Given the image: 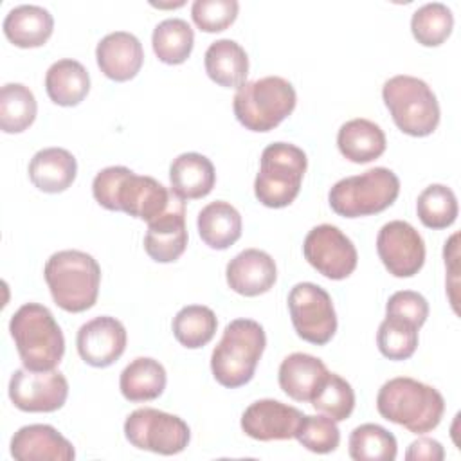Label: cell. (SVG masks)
<instances>
[{
	"label": "cell",
	"mask_w": 461,
	"mask_h": 461,
	"mask_svg": "<svg viewBox=\"0 0 461 461\" xmlns=\"http://www.w3.org/2000/svg\"><path fill=\"white\" fill-rule=\"evenodd\" d=\"M92 193L104 209L122 211L146 223H151L182 200L153 176L135 175L124 166L101 169L92 182Z\"/></svg>",
	"instance_id": "obj_1"
},
{
	"label": "cell",
	"mask_w": 461,
	"mask_h": 461,
	"mask_svg": "<svg viewBox=\"0 0 461 461\" xmlns=\"http://www.w3.org/2000/svg\"><path fill=\"white\" fill-rule=\"evenodd\" d=\"M171 191L182 200L207 196L216 182L212 162L202 153H182L169 166Z\"/></svg>",
	"instance_id": "obj_23"
},
{
	"label": "cell",
	"mask_w": 461,
	"mask_h": 461,
	"mask_svg": "<svg viewBox=\"0 0 461 461\" xmlns=\"http://www.w3.org/2000/svg\"><path fill=\"white\" fill-rule=\"evenodd\" d=\"M306 166V153L295 144H268L261 153L259 173L254 180L256 198L272 209L290 205L299 194Z\"/></svg>",
	"instance_id": "obj_7"
},
{
	"label": "cell",
	"mask_w": 461,
	"mask_h": 461,
	"mask_svg": "<svg viewBox=\"0 0 461 461\" xmlns=\"http://www.w3.org/2000/svg\"><path fill=\"white\" fill-rule=\"evenodd\" d=\"M54 303L70 313L92 308L97 301L101 268L99 263L83 250L54 252L43 268Z\"/></svg>",
	"instance_id": "obj_4"
},
{
	"label": "cell",
	"mask_w": 461,
	"mask_h": 461,
	"mask_svg": "<svg viewBox=\"0 0 461 461\" xmlns=\"http://www.w3.org/2000/svg\"><path fill=\"white\" fill-rule=\"evenodd\" d=\"M384 130L369 119H351L344 122L337 133V146L340 153L355 162L366 164L378 158L385 151Z\"/></svg>",
	"instance_id": "obj_25"
},
{
	"label": "cell",
	"mask_w": 461,
	"mask_h": 461,
	"mask_svg": "<svg viewBox=\"0 0 461 461\" xmlns=\"http://www.w3.org/2000/svg\"><path fill=\"white\" fill-rule=\"evenodd\" d=\"M95 59L106 77L113 81H128L140 70L144 50L135 34L115 31L97 43Z\"/></svg>",
	"instance_id": "obj_20"
},
{
	"label": "cell",
	"mask_w": 461,
	"mask_h": 461,
	"mask_svg": "<svg viewBox=\"0 0 461 461\" xmlns=\"http://www.w3.org/2000/svg\"><path fill=\"white\" fill-rule=\"evenodd\" d=\"M68 396V382L63 373L16 369L9 380V398L23 412H54Z\"/></svg>",
	"instance_id": "obj_13"
},
{
	"label": "cell",
	"mask_w": 461,
	"mask_h": 461,
	"mask_svg": "<svg viewBox=\"0 0 461 461\" xmlns=\"http://www.w3.org/2000/svg\"><path fill=\"white\" fill-rule=\"evenodd\" d=\"M76 344L79 357L88 366L108 367L126 349V330L115 317L101 315L79 328Z\"/></svg>",
	"instance_id": "obj_15"
},
{
	"label": "cell",
	"mask_w": 461,
	"mask_h": 461,
	"mask_svg": "<svg viewBox=\"0 0 461 461\" xmlns=\"http://www.w3.org/2000/svg\"><path fill=\"white\" fill-rule=\"evenodd\" d=\"M11 456L18 461H72V443L54 427L34 423L18 429L11 439Z\"/></svg>",
	"instance_id": "obj_17"
},
{
	"label": "cell",
	"mask_w": 461,
	"mask_h": 461,
	"mask_svg": "<svg viewBox=\"0 0 461 461\" xmlns=\"http://www.w3.org/2000/svg\"><path fill=\"white\" fill-rule=\"evenodd\" d=\"M297 94L292 83L279 76L245 81L234 94V115L250 131H270L295 108Z\"/></svg>",
	"instance_id": "obj_6"
},
{
	"label": "cell",
	"mask_w": 461,
	"mask_h": 461,
	"mask_svg": "<svg viewBox=\"0 0 461 461\" xmlns=\"http://www.w3.org/2000/svg\"><path fill=\"white\" fill-rule=\"evenodd\" d=\"M216 326L218 319L211 308L202 304H189L175 315L173 335L182 346L196 349L211 342L216 333Z\"/></svg>",
	"instance_id": "obj_32"
},
{
	"label": "cell",
	"mask_w": 461,
	"mask_h": 461,
	"mask_svg": "<svg viewBox=\"0 0 461 461\" xmlns=\"http://www.w3.org/2000/svg\"><path fill=\"white\" fill-rule=\"evenodd\" d=\"M38 104L29 86L5 83L0 88V128L5 133H20L36 119Z\"/></svg>",
	"instance_id": "obj_31"
},
{
	"label": "cell",
	"mask_w": 461,
	"mask_h": 461,
	"mask_svg": "<svg viewBox=\"0 0 461 461\" xmlns=\"http://www.w3.org/2000/svg\"><path fill=\"white\" fill-rule=\"evenodd\" d=\"M385 313L387 317L402 319L420 330L429 317V303L418 292L400 290L389 297L385 304Z\"/></svg>",
	"instance_id": "obj_40"
},
{
	"label": "cell",
	"mask_w": 461,
	"mask_h": 461,
	"mask_svg": "<svg viewBox=\"0 0 461 461\" xmlns=\"http://www.w3.org/2000/svg\"><path fill=\"white\" fill-rule=\"evenodd\" d=\"M166 382V369L158 360L139 357L122 369L119 387L128 402H149L164 393Z\"/></svg>",
	"instance_id": "obj_29"
},
{
	"label": "cell",
	"mask_w": 461,
	"mask_h": 461,
	"mask_svg": "<svg viewBox=\"0 0 461 461\" xmlns=\"http://www.w3.org/2000/svg\"><path fill=\"white\" fill-rule=\"evenodd\" d=\"M187 247L185 229V205L178 200L167 212L148 223L144 236L146 254L158 263L176 261Z\"/></svg>",
	"instance_id": "obj_19"
},
{
	"label": "cell",
	"mask_w": 461,
	"mask_h": 461,
	"mask_svg": "<svg viewBox=\"0 0 461 461\" xmlns=\"http://www.w3.org/2000/svg\"><path fill=\"white\" fill-rule=\"evenodd\" d=\"M376 344L389 360H407L418 348V328L394 317H385L378 326Z\"/></svg>",
	"instance_id": "obj_37"
},
{
	"label": "cell",
	"mask_w": 461,
	"mask_h": 461,
	"mask_svg": "<svg viewBox=\"0 0 461 461\" xmlns=\"http://www.w3.org/2000/svg\"><path fill=\"white\" fill-rule=\"evenodd\" d=\"M443 457L445 450L441 443L432 438H418L405 452L407 461H441Z\"/></svg>",
	"instance_id": "obj_41"
},
{
	"label": "cell",
	"mask_w": 461,
	"mask_h": 461,
	"mask_svg": "<svg viewBox=\"0 0 461 461\" xmlns=\"http://www.w3.org/2000/svg\"><path fill=\"white\" fill-rule=\"evenodd\" d=\"M9 331L23 367L31 371H50L61 362L65 339L47 306L38 303L20 306L11 317Z\"/></svg>",
	"instance_id": "obj_3"
},
{
	"label": "cell",
	"mask_w": 461,
	"mask_h": 461,
	"mask_svg": "<svg viewBox=\"0 0 461 461\" xmlns=\"http://www.w3.org/2000/svg\"><path fill=\"white\" fill-rule=\"evenodd\" d=\"M4 34L11 43L22 49L41 47L52 34V14L34 4H22L13 7L4 18Z\"/></svg>",
	"instance_id": "obj_22"
},
{
	"label": "cell",
	"mask_w": 461,
	"mask_h": 461,
	"mask_svg": "<svg viewBox=\"0 0 461 461\" xmlns=\"http://www.w3.org/2000/svg\"><path fill=\"white\" fill-rule=\"evenodd\" d=\"M304 259L328 279H346L357 268L358 254L353 241L335 225L313 227L303 243Z\"/></svg>",
	"instance_id": "obj_12"
},
{
	"label": "cell",
	"mask_w": 461,
	"mask_h": 461,
	"mask_svg": "<svg viewBox=\"0 0 461 461\" xmlns=\"http://www.w3.org/2000/svg\"><path fill=\"white\" fill-rule=\"evenodd\" d=\"M294 438L310 452L328 454L339 447L340 430L328 416H303Z\"/></svg>",
	"instance_id": "obj_38"
},
{
	"label": "cell",
	"mask_w": 461,
	"mask_h": 461,
	"mask_svg": "<svg viewBox=\"0 0 461 461\" xmlns=\"http://www.w3.org/2000/svg\"><path fill=\"white\" fill-rule=\"evenodd\" d=\"M394 124L407 135L427 137L439 124V104L430 86L414 76H394L382 86Z\"/></svg>",
	"instance_id": "obj_8"
},
{
	"label": "cell",
	"mask_w": 461,
	"mask_h": 461,
	"mask_svg": "<svg viewBox=\"0 0 461 461\" xmlns=\"http://www.w3.org/2000/svg\"><path fill=\"white\" fill-rule=\"evenodd\" d=\"M452 11L441 2H429L418 7L411 18L412 36L423 47L441 45L452 32Z\"/></svg>",
	"instance_id": "obj_35"
},
{
	"label": "cell",
	"mask_w": 461,
	"mask_h": 461,
	"mask_svg": "<svg viewBox=\"0 0 461 461\" xmlns=\"http://www.w3.org/2000/svg\"><path fill=\"white\" fill-rule=\"evenodd\" d=\"M202 241L216 250H225L241 236V214L223 200L207 203L196 220Z\"/></svg>",
	"instance_id": "obj_27"
},
{
	"label": "cell",
	"mask_w": 461,
	"mask_h": 461,
	"mask_svg": "<svg viewBox=\"0 0 461 461\" xmlns=\"http://www.w3.org/2000/svg\"><path fill=\"white\" fill-rule=\"evenodd\" d=\"M225 276L230 290L245 297H256L274 286L277 268L265 250L247 249L229 261Z\"/></svg>",
	"instance_id": "obj_18"
},
{
	"label": "cell",
	"mask_w": 461,
	"mask_h": 461,
	"mask_svg": "<svg viewBox=\"0 0 461 461\" xmlns=\"http://www.w3.org/2000/svg\"><path fill=\"white\" fill-rule=\"evenodd\" d=\"M312 405L333 421H344L355 409L353 387L342 376L328 373L315 396L312 398Z\"/></svg>",
	"instance_id": "obj_36"
},
{
	"label": "cell",
	"mask_w": 461,
	"mask_h": 461,
	"mask_svg": "<svg viewBox=\"0 0 461 461\" xmlns=\"http://www.w3.org/2000/svg\"><path fill=\"white\" fill-rule=\"evenodd\" d=\"M396 438L376 423H364L349 434V456L355 461H393Z\"/></svg>",
	"instance_id": "obj_33"
},
{
	"label": "cell",
	"mask_w": 461,
	"mask_h": 461,
	"mask_svg": "<svg viewBox=\"0 0 461 461\" xmlns=\"http://www.w3.org/2000/svg\"><path fill=\"white\" fill-rule=\"evenodd\" d=\"M288 310L297 335L322 346L337 331V315L330 294L315 283H297L288 294Z\"/></svg>",
	"instance_id": "obj_11"
},
{
	"label": "cell",
	"mask_w": 461,
	"mask_h": 461,
	"mask_svg": "<svg viewBox=\"0 0 461 461\" xmlns=\"http://www.w3.org/2000/svg\"><path fill=\"white\" fill-rule=\"evenodd\" d=\"M45 90L52 103L59 106H76L90 90V76L79 61L65 58L49 67L45 74Z\"/></svg>",
	"instance_id": "obj_28"
},
{
	"label": "cell",
	"mask_w": 461,
	"mask_h": 461,
	"mask_svg": "<svg viewBox=\"0 0 461 461\" xmlns=\"http://www.w3.org/2000/svg\"><path fill=\"white\" fill-rule=\"evenodd\" d=\"M328 373L321 358L308 353H292L279 366V387L295 402H312Z\"/></svg>",
	"instance_id": "obj_21"
},
{
	"label": "cell",
	"mask_w": 461,
	"mask_h": 461,
	"mask_svg": "<svg viewBox=\"0 0 461 461\" xmlns=\"http://www.w3.org/2000/svg\"><path fill=\"white\" fill-rule=\"evenodd\" d=\"M376 409L382 418L405 427L409 432L425 434L439 425L445 400L438 389L423 382L396 376L380 387Z\"/></svg>",
	"instance_id": "obj_2"
},
{
	"label": "cell",
	"mask_w": 461,
	"mask_h": 461,
	"mask_svg": "<svg viewBox=\"0 0 461 461\" xmlns=\"http://www.w3.org/2000/svg\"><path fill=\"white\" fill-rule=\"evenodd\" d=\"M205 72L220 86L238 88L249 74V58L245 49L234 40H216L205 50Z\"/></svg>",
	"instance_id": "obj_26"
},
{
	"label": "cell",
	"mask_w": 461,
	"mask_h": 461,
	"mask_svg": "<svg viewBox=\"0 0 461 461\" xmlns=\"http://www.w3.org/2000/svg\"><path fill=\"white\" fill-rule=\"evenodd\" d=\"M376 252L384 267L394 277H411L425 263V241L420 232L403 220L385 223L376 236Z\"/></svg>",
	"instance_id": "obj_14"
},
{
	"label": "cell",
	"mask_w": 461,
	"mask_h": 461,
	"mask_svg": "<svg viewBox=\"0 0 461 461\" xmlns=\"http://www.w3.org/2000/svg\"><path fill=\"white\" fill-rule=\"evenodd\" d=\"M267 346L265 330L252 319H234L223 330L211 355V371L223 387H241L252 380Z\"/></svg>",
	"instance_id": "obj_5"
},
{
	"label": "cell",
	"mask_w": 461,
	"mask_h": 461,
	"mask_svg": "<svg viewBox=\"0 0 461 461\" xmlns=\"http://www.w3.org/2000/svg\"><path fill=\"white\" fill-rule=\"evenodd\" d=\"M457 198L454 191L443 184L425 187L416 202L420 221L429 229H447L457 218Z\"/></svg>",
	"instance_id": "obj_34"
},
{
	"label": "cell",
	"mask_w": 461,
	"mask_h": 461,
	"mask_svg": "<svg viewBox=\"0 0 461 461\" xmlns=\"http://www.w3.org/2000/svg\"><path fill=\"white\" fill-rule=\"evenodd\" d=\"M124 436L140 450L173 456L187 447L191 432L182 418L158 409L142 407L126 418Z\"/></svg>",
	"instance_id": "obj_10"
},
{
	"label": "cell",
	"mask_w": 461,
	"mask_h": 461,
	"mask_svg": "<svg viewBox=\"0 0 461 461\" xmlns=\"http://www.w3.org/2000/svg\"><path fill=\"white\" fill-rule=\"evenodd\" d=\"M240 4L236 0H194L191 16L203 32L225 31L238 16Z\"/></svg>",
	"instance_id": "obj_39"
},
{
	"label": "cell",
	"mask_w": 461,
	"mask_h": 461,
	"mask_svg": "<svg viewBox=\"0 0 461 461\" xmlns=\"http://www.w3.org/2000/svg\"><path fill=\"white\" fill-rule=\"evenodd\" d=\"M77 173L74 155L63 148L40 149L29 162V178L43 193H61L72 185Z\"/></svg>",
	"instance_id": "obj_24"
},
{
	"label": "cell",
	"mask_w": 461,
	"mask_h": 461,
	"mask_svg": "<svg viewBox=\"0 0 461 461\" xmlns=\"http://www.w3.org/2000/svg\"><path fill=\"white\" fill-rule=\"evenodd\" d=\"M400 193L398 176L387 167H373L362 175L339 180L328 194L330 207L344 218H360L385 211Z\"/></svg>",
	"instance_id": "obj_9"
},
{
	"label": "cell",
	"mask_w": 461,
	"mask_h": 461,
	"mask_svg": "<svg viewBox=\"0 0 461 461\" xmlns=\"http://www.w3.org/2000/svg\"><path fill=\"white\" fill-rule=\"evenodd\" d=\"M194 43V32L191 25L182 18L162 20L151 34V45L157 58L167 65L184 63Z\"/></svg>",
	"instance_id": "obj_30"
},
{
	"label": "cell",
	"mask_w": 461,
	"mask_h": 461,
	"mask_svg": "<svg viewBox=\"0 0 461 461\" xmlns=\"http://www.w3.org/2000/svg\"><path fill=\"white\" fill-rule=\"evenodd\" d=\"M303 420V412L279 400H258L241 414V429L258 441L290 439Z\"/></svg>",
	"instance_id": "obj_16"
}]
</instances>
